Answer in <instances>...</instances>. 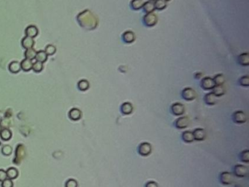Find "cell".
<instances>
[{"label": "cell", "instance_id": "obj_1", "mask_svg": "<svg viewBox=\"0 0 249 187\" xmlns=\"http://www.w3.org/2000/svg\"><path fill=\"white\" fill-rule=\"evenodd\" d=\"M157 15L154 13L146 14L143 16V19H142V22H143L144 25L148 27H152L154 26H155L157 23Z\"/></svg>", "mask_w": 249, "mask_h": 187}, {"label": "cell", "instance_id": "obj_2", "mask_svg": "<svg viewBox=\"0 0 249 187\" xmlns=\"http://www.w3.org/2000/svg\"><path fill=\"white\" fill-rule=\"evenodd\" d=\"M181 96L183 99L186 100V101H193L196 97V93L192 88L187 87L183 90Z\"/></svg>", "mask_w": 249, "mask_h": 187}, {"label": "cell", "instance_id": "obj_3", "mask_svg": "<svg viewBox=\"0 0 249 187\" xmlns=\"http://www.w3.org/2000/svg\"><path fill=\"white\" fill-rule=\"evenodd\" d=\"M232 118L234 123L237 124H243L246 123L247 120L246 113L243 111H241V110H238V111L234 112L232 114Z\"/></svg>", "mask_w": 249, "mask_h": 187}, {"label": "cell", "instance_id": "obj_4", "mask_svg": "<svg viewBox=\"0 0 249 187\" xmlns=\"http://www.w3.org/2000/svg\"><path fill=\"white\" fill-rule=\"evenodd\" d=\"M151 151L152 148L150 144L146 142L140 143L137 148L138 154L142 156H147L150 155V153H151Z\"/></svg>", "mask_w": 249, "mask_h": 187}, {"label": "cell", "instance_id": "obj_5", "mask_svg": "<svg viewBox=\"0 0 249 187\" xmlns=\"http://www.w3.org/2000/svg\"><path fill=\"white\" fill-rule=\"evenodd\" d=\"M219 181L223 185H230L234 181V176L229 172H222L219 175Z\"/></svg>", "mask_w": 249, "mask_h": 187}, {"label": "cell", "instance_id": "obj_6", "mask_svg": "<svg viewBox=\"0 0 249 187\" xmlns=\"http://www.w3.org/2000/svg\"><path fill=\"white\" fill-rule=\"evenodd\" d=\"M190 121L188 117L182 116V117H179L175 121L174 126L175 127L178 129V130H182V129H185L187 127Z\"/></svg>", "mask_w": 249, "mask_h": 187}, {"label": "cell", "instance_id": "obj_7", "mask_svg": "<svg viewBox=\"0 0 249 187\" xmlns=\"http://www.w3.org/2000/svg\"><path fill=\"white\" fill-rule=\"evenodd\" d=\"M200 86L202 89L206 90V91L211 90L215 86L213 80L210 77H205L201 80Z\"/></svg>", "mask_w": 249, "mask_h": 187}, {"label": "cell", "instance_id": "obj_8", "mask_svg": "<svg viewBox=\"0 0 249 187\" xmlns=\"http://www.w3.org/2000/svg\"><path fill=\"white\" fill-rule=\"evenodd\" d=\"M170 110H171V113L174 116H179L184 113L185 108L183 104L179 103V102H175V103L172 104Z\"/></svg>", "mask_w": 249, "mask_h": 187}, {"label": "cell", "instance_id": "obj_9", "mask_svg": "<svg viewBox=\"0 0 249 187\" xmlns=\"http://www.w3.org/2000/svg\"><path fill=\"white\" fill-rule=\"evenodd\" d=\"M234 174L239 178H243L248 174V170L243 164H237L234 168Z\"/></svg>", "mask_w": 249, "mask_h": 187}, {"label": "cell", "instance_id": "obj_10", "mask_svg": "<svg viewBox=\"0 0 249 187\" xmlns=\"http://www.w3.org/2000/svg\"><path fill=\"white\" fill-rule=\"evenodd\" d=\"M192 134L193 136H194V140H196V141H202V140L205 139L206 133L203 129L201 128L195 129V130L192 132Z\"/></svg>", "mask_w": 249, "mask_h": 187}, {"label": "cell", "instance_id": "obj_11", "mask_svg": "<svg viewBox=\"0 0 249 187\" xmlns=\"http://www.w3.org/2000/svg\"><path fill=\"white\" fill-rule=\"evenodd\" d=\"M120 110L121 112V113L124 114V115H129L133 111V106H132V104L130 102H124L120 105Z\"/></svg>", "mask_w": 249, "mask_h": 187}, {"label": "cell", "instance_id": "obj_12", "mask_svg": "<svg viewBox=\"0 0 249 187\" xmlns=\"http://www.w3.org/2000/svg\"><path fill=\"white\" fill-rule=\"evenodd\" d=\"M38 33H39L38 29L34 25H30L26 28L25 29V35L27 37L35 38L38 35Z\"/></svg>", "mask_w": 249, "mask_h": 187}, {"label": "cell", "instance_id": "obj_13", "mask_svg": "<svg viewBox=\"0 0 249 187\" xmlns=\"http://www.w3.org/2000/svg\"><path fill=\"white\" fill-rule=\"evenodd\" d=\"M35 45V40L34 38L27 37H24L21 40V45L26 50L29 49V48H33V46Z\"/></svg>", "mask_w": 249, "mask_h": 187}, {"label": "cell", "instance_id": "obj_14", "mask_svg": "<svg viewBox=\"0 0 249 187\" xmlns=\"http://www.w3.org/2000/svg\"><path fill=\"white\" fill-rule=\"evenodd\" d=\"M135 35L131 31H126L122 35V40L125 43H132L135 40Z\"/></svg>", "mask_w": 249, "mask_h": 187}, {"label": "cell", "instance_id": "obj_15", "mask_svg": "<svg viewBox=\"0 0 249 187\" xmlns=\"http://www.w3.org/2000/svg\"><path fill=\"white\" fill-rule=\"evenodd\" d=\"M204 101L205 102L206 104L208 105H214V104H216L217 100H216V96L214 95L212 92H209V93L206 94L204 96Z\"/></svg>", "mask_w": 249, "mask_h": 187}, {"label": "cell", "instance_id": "obj_16", "mask_svg": "<svg viewBox=\"0 0 249 187\" xmlns=\"http://www.w3.org/2000/svg\"><path fill=\"white\" fill-rule=\"evenodd\" d=\"M69 117L72 121H78L81 118L82 113L78 108H72L69 112Z\"/></svg>", "mask_w": 249, "mask_h": 187}, {"label": "cell", "instance_id": "obj_17", "mask_svg": "<svg viewBox=\"0 0 249 187\" xmlns=\"http://www.w3.org/2000/svg\"><path fill=\"white\" fill-rule=\"evenodd\" d=\"M8 69H9V71L12 72V73L14 74L18 73V72H19L21 70V63H19V62L17 61L12 62L11 63L9 64Z\"/></svg>", "mask_w": 249, "mask_h": 187}, {"label": "cell", "instance_id": "obj_18", "mask_svg": "<svg viewBox=\"0 0 249 187\" xmlns=\"http://www.w3.org/2000/svg\"><path fill=\"white\" fill-rule=\"evenodd\" d=\"M238 62L242 66H248L249 54L248 53H243L240 54L238 57Z\"/></svg>", "mask_w": 249, "mask_h": 187}, {"label": "cell", "instance_id": "obj_19", "mask_svg": "<svg viewBox=\"0 0 249 187\" xmlns=\"http://www.w3.org/2000/svg\"><path fill=\"white\" fill-rule=\"evenodd\" d=\"M32 65H33V62H32V60L27 59H24L23 61L21 62V70L25 72H29L31 70H32Z\"/></svg>", "mask_w": 249, "mask_h": 187}, {"label": "cell", "instance_id": "obj_20", "mask_svg": "<svg viewBox=\"0 0 249 187\" xmlns=\"http://www.w3.org/2000/svg\"><path fill=\"white\" fill-rule=\"evenodd\" d=\"M142 8V10H143V11L146 14L154 13V11H155V7H154V3L150 1H148V2H144Z\"/></svg>", "mask_w": 249, "mask_h": 187}, {"label": "cell", "instance_id": "obj_21", "mask_svg": "<svg viewBox=\"0 0 249 187\" xmlns=\"http://www.w3.org/2000/svg\"><path fill=\"white\" fill-rule=\"evenodd\" d=\"M6 174H7V178L9 179H15L19 176V171L15 168H10L6 170Z\"/></svg>", "mask_w": 249, "mask_h": 187}, {"label": "cell", "instance_id": "obj_22", "mask_svg": "<svg viewBox=\"0 0 249 187\" xmlns=\"http://www.w3.org/2000/svg\"><path fill=\"white\" fill-rule=\"evenodd\" d=\"M0 137H1L2 140L7 141L12 138V132L9 129H2L1 132H0Z\"/></svg>", "mask_w": 249, "mask_h": 187}, {"label": "cell", "instance_id": "obj_23", "mask_svg": "<svg viewBox=\"0 0 249 187\" xmlns=\"http://www.w3.org/2000/svg\"><path fill=\"white\" fill-rule=\"evenodd\" d=\"M182 140L185 142L190 143L194 141V136H193L192 132L191 131H185L182 133Z\"/></svg>", "mask_w": 249, "mask_h": 187}, {"label": "cell", "instance_id": "obj_24", "mask_svg": "<svg viewBox=\"0 0 249 187\" xmlns=\"http://www.w3.org/2000/svg\"><path fill=\"white\" fill-rule=\"evenodd\" d=\"M35 59H36V61L44 63V62L47 61L48 55L46 54L45 51H40L37 52Z\"/></svg>", "mask_w": 249, "mask_h": 187}, {"label": "cell", "instance_id": "obj_25", "mask_svg": "<svg viewBox=\"0 0 249 187\" xmlns=\"http://www.w3.org/2000/svg\"><path fill=\"white\" fill-rule=\"evenodd\" d=\"M155 10L157 11H163L167 6V3L165 0H156L154 3Z\"/></svg>", "mask_w": 249, "mask_h": 187}, {"label": "cell", "instance_id": "obj_26", "mask_svg": "<svg viewBox=\"0 0 249 187\" xmlns=\"http://www.w3.org/2000/svg\"><path fill=\"white\" fill-rule=\"evenodd\" d=\"M212 90V93L217 97L222 96L225 94V89L222 86H215Z\"/></svg>", "mask_w": 249, "mask_h": 187}, {"label": "cell", "instance_id": "obj_27", "mask_svg": "<svg viewBox=\"0 0 249 187\" xmlns=\"http://www.w3.org/2000/svg\"><path fill=\"white\" fill-rule=\"evenodd\" d=\"M143 3L142 0H132L130 2V6L134 11H139L142 7Z\"/></svg>", "mask_w": 249, "mask_h": 187}, {"label": "cell", "instance_id": "obj_28", "mask_svg": "<svg viewBox=\"0 0 249 187\" xmlns=\"http://www.w3.org/2000/svg\"><path fill=\"white\" fill-rule=\"evenodd\" d=\"M215 86H222L225 82V78L223 74H217L213 78Z\"/></svg>", "mask_w": 249, "mask_h": 187}, {"label": "cell", "instance_id": "obj_29", "mask_svg": "<svg viewBox=\"0 0 249 187\" xmlns=\"http://www.w3.org/2000/svg\"><path fill=\"white\" fill-rule=\"evenodd\" d=\"M36 53H37V52L34 48H29V49L26 50V51L24 52V56H25L26 59L32 61V59H35Z\"/></svg>", "mask_w": 249, "mask_h": 187}, {"label": "cell", "instance_id": "obj_30", "mask_svg": "<svg viewBox=\"0 0 249 187\" xmlns=\"http://www.w3.org/2000/svg\"><path fill=\"white\" fill-rule=\"evenodd\" d=\"M78 88L80 91H86L89 88V83L86 80H80L78 83Z\"/></svg>", "mask_w": 249, "mask_h": 187}, {"label": "cell", "instance_id": "obj_31", "mask_svg": "<svg viewBox=\"0 0 249 187\" xmlns=\"http://www.w3.org/2000/svg\"><path fill=\"white\" fill-rule=\"evenodd\" d=\"M240 159L241 162H245V163H248L249 162V151L246 150L242 151L239 155Z\"/></svg>", "mask_w": 249, "mask_h": 187}, {"label": "cell", "instance_id": "obj_32", "mask_svg": "<svg viewBox=\"0 0 249 187\" xmlns=\"http://www.w3.org/2000/svg\"><path fill=\"white\" fill-rule=\"evenodd\" d=\"M238 83L241 86L243 87H248L249 86V77L248 75H245L241 77L238 80Z\"/></svg>", "mask_w": 249, "mask_h": 187}, {"label": "cell", "instance_id": "obj_33", "mask_svg": "<svg viewBox=\"0 0 249 187\" xmlns=\"http://www.w3.org/2000/svg\"><path fill=\"white\" fill-rule=\"evenodd\" d=\"M43 69V63L40 62H35L32 65V70L35 72H40Z\"/></svg>", "mask_w": 249, "mask_h": 187}, {"label": "cell", "instance_id": "obj_34", "mask_svg": "<svg viewBox=\"0 0 249 187\" xmlns=\"http://www.w3.org/2000/svg\"><path fill=\"white\" fill-rule=\"evenodd\" d=\"M56 48L55 46L53 45H48L45 47V52L48 56L53 55V54L56 53Z\"/></svg>", "mask_w": 249, "mask_h": 187}, {"label": "cell", "instance_id": "obj_35", "mask_svg": "<svg viewBox=\"0 0 249 187\" xmlns=\"http://www.w3.org/2000/svg\"><path fill=\"white\" fill-rule=\"evenodd\" d=\"M13 149H12L11 146H4L2 148V153L5 156H9L12 154Z\"/></svg>", "mask_w": 249, "mask_h": 187}, {"label": "cell", "instance_id": "obj_36", "mask_svg": "<svg viewBox=\"0 0 249 187\" xmlns=\"http://www.w3.org/2000/svg\"><path fill=\"white\" fill-rule=\"evenodd\" d=\"M2 187H13V182L11 179L6 178L3 181H2Z\"/></svg>", "mask_w": 249, "mask_h": 187}, {"label": "cell", "instance_id": "obj_37", "mask_svg": "<svg viewBox=\"0 0 249 187\" xmlns=\"http://www.w3.org/2000/svg\"><path fill=\"white\" fill-rule=\"evenodd\" d=\"M65 187H78V182L74 179H69L65 183Z\"/></svg>", "mask_w": 249, "mask_h": 187}, {"label": "cell", "instance_id": "obj_38", "mask_svg": "<svg viewBox=\"0 0 249 187\" xmlns=\"http://www.w3.org/2000/svg\"><path fill=\"white\" fill-rule=\"evenodd\" d=\"M7 178V174H6L5 170H2V169H0V182L3 181L4 180H5Z\"/></svg>", "mask_w": 249, "mask_h": 187}, {"label": "cell", "instance_id": "obj_39", "mask_svg": "<svg viewBox=\"0 0 249 187\" xmlns=\"http://www.w3.org/2000/svg\"><path fill=\"white\" fill-rule=\"evenodd\" d=\"M145 187H158V184L154 181H148L145 184Z\"/></svg>", "mask_w": 249, "mask_h": 187}, {"label": "cell", "instance_id": "obj_40", "mask_svg": "<svg viewBox=\"0 0 249 187\" xmlns=\"http://www.w3.org/2000/svg\"><path fill=\"white\" fill-rule=\"evenodd\" d=\"M202 76V72H196L195 75H194V78H195L196 79H200Z\"/></svg>", "mask_w": 249, "mask_h": 187}, {"label": "cell", "instance_id": "obj_41", "mask_svg": "<svg viewBox=\"0 0 249 187\" xmlns=\"http://www.w3.org/2000/svg\"><path fill=\"white\" fill-rule=\"evenodd\" d=\"M234 187H241V186H240V185H235V186Z\"/></svg>", "mask_w": 249, "mask_h": 187}, {"label": "cell", "instance_id": "obj_42", "mask_svg": "<svg viewBox=\"0 0 249 187\" xmlns=\"http://www.w3.org/2000/svg\"><path fill=\"white\" fill-rule=\"evenodd\" d=\"M149 1H150V2H156V0H149Z\"/></svg>", "mask_w": 249, "mask_h": 187}, {"label": "cell", "instance_id": "obj_43", "mask_svg": "<svg viewBox=\"0 0 249 187\" xmlns=\"http://www.w3.org/2000/svg\"><path fill=\"white\" fill-rule=\"evenodd\" d=\"M2 130V126H1V124H0V132H1Z\"/></svg>", "mask_w": 249, "mask_h": 187}, {"label": "cell", "instance_id": "obj_44", "mask_svg": "<svg viewBox=\"0 0 249 187\" xmlns=\"http://www.w3.org/2000/svg\"><path fill=\"white\" fill-rule=\"evenodd\" d=\"M165 1L167 2H169V1H170V0H165Z\"/></svg>", "mask_w": 249, "mask_h": 187}]
</instances>
